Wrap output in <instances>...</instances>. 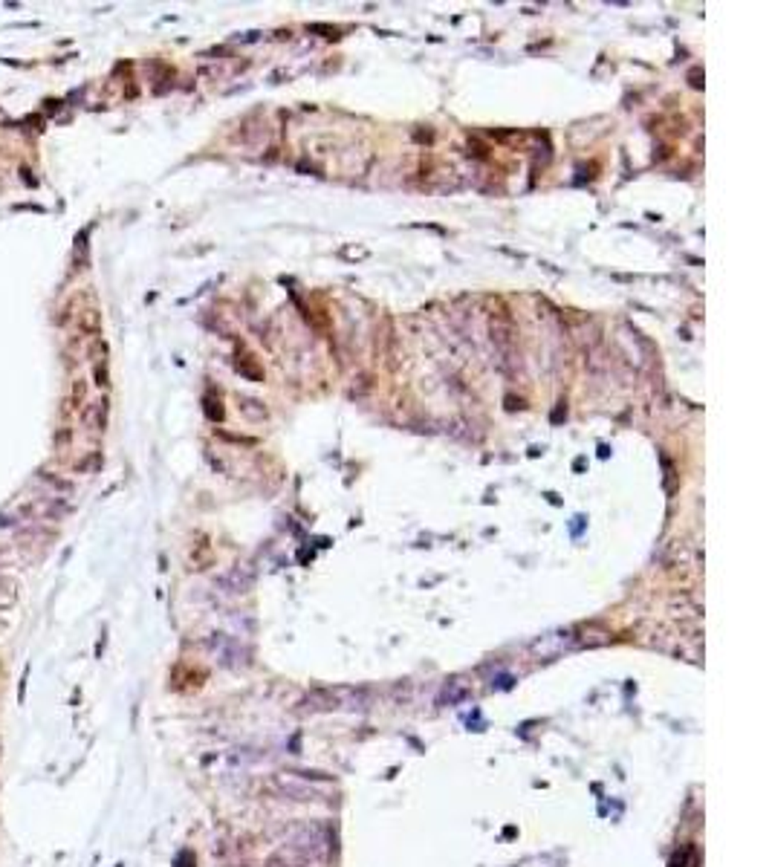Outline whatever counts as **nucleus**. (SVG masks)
<instances>
[{
	"instance_id": "f257e3e1",
	"label": "nucleus",
	"mask_w": 772,
	"mask_h": 867,
	"mask_svg": "<svg viewBox=\"0 0 772 867\" xmlns=\"http://www.w3.org/2000/svg\"><path fill=\"white\" fill-rule=\"evenodd\" d=\"M272 790L281 798H292V801H316L318 798V790L310 784V780L295 777V775H275L272 777Z\"/></svg>"
}]
</instances>
